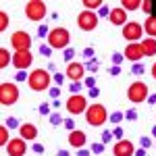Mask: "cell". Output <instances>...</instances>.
<instances>
[{"label": "cell", "mask_w": 156, "mask_h": 156, "mask_svg": "<svg viewBox=\"0 0 156 156\" xmlns=\"http://www.w3.org/2000/svg\"><path fill=\"white\" fill-rule=\"evenodd\" d=\"M69 29H65V27H54V29H50L48 37H46V44H48L52 50H67L69 46Z\"/></svg>", "instance_id": "cell-1"}, {"label": "cell", "mask_w": 156, "mask_h": 156, "mask_svg": "<svg viewBox=\"0 0 156 156\" xmlns=\"http://www.w3.org/2000/svg\"><path fill=\"white\" fill-rule=\"evenodd\" d=\"M27 83H29V87H31L34 92H44V90H48V85L52 83V77H50L48 69H36V71L29 73Z\"/></svg>", "instance_id": "cell-2"}, {"label": "cell", "mask_w": 156, "mask_h": 156, "mask_svg": "<svg viewBox=\"0 0 156 156\" xmlns=\"http://www.w3.org/2000/svg\"><path fill=\"white\" fill-rule=\"evenodd\" d=\"M83 115H85V121H87L90 125H94V127L104 125V123H106V119H108L106 108H104V104H100V102H96V104H90Z\"/></svg>", "instance_id": "cell-3"}, {"label": "cell", "mask_w": 156, "mask_h": 156, "mask_svg": "<svg viewBox=\"0 0 156 156\" xmlns=\"http://www.w3.org/2000/svg\"><path fill=\"white\" fill-rule=\"evenodd\" d=\"M46 12H48V9H46V2L44 0H29L25 4V17L29 21H36V23L44 21Z\"/></svg>", "instance_id": "cell-4"}, {"label": "cell", "mask_w": 156, "mask_h": 156, "mask_svg": "<svg viewBox=\"0 0 156 156\" xmlns=\"http://www.w3.org/2000/svg\"><path fill=\"white\" fill-rule=\"evenodd\" d=\"M148 96H150V92H148V85L144 81H133L129 85V90H127V98H129V102H133V104L146 102Z\"/></svg>", "instance_id": "cell-5"}, {"label": "cell", "mask_w": 156, "mask_h": 156, "mask_svg": "<svg viewBox=\"0 0 156 156\" xmlns=\"http://www.w3.org/2000/svg\"><path fill=\"white\" fill-rule=\"evenodd\" d=\"M144 36V25H140V21H127L123 25V40H127L129 44H137Z\"/></svg>", "instance_id": "cell-6"}, {"label": "cell", "mask_w": 156, "mask_h": 156, "mask_svg": "<svg viewBox=\"0 0 156 156\" xmlns=\"http://www.w3.org/2000/svg\"><path fill=\"white\" fill-rule=\"evenodd\" d=\"M19 100V90L15 83H0V106H11Z\"/></svg>", "instance_id": "cell-7"}, {"label": "cell", "mask_w": 156, "mask_h": 156, "mask_svg": "<svg viewBox=\"0 0 156 156\" xmlns=\"http://www.w3.org/2000/svg\"><path fill=\"white\" fill-rule=\"evenodd\" d=\"M77 25L83 31H94L98 27V15L94 11H81L77 15Z\"/></svg>", "instance_id": "cell-8"}, {"label": "cell", "mask_w": 156, "mask_h": 156, "mask_svg": "<svg viewBox=\"0 0 156 156\" xmlns=\"http://www.w3.org/2000/svg\"><path fill=\"white\" fill-rule=\"evenodd\" d=\"M65 106H67V110L75 117V115H81V112L87 110V100H85V96H81V94H71Z\"/></svg>", "instance_id": "cell-9"}, {"label": "cell", "mask_w": 156, "mask_h": 156, "mask_svg": "<svg viewBox=\"0 0 156 156\" xmlns=\"http://www.w3.org/2000/svg\"><path fill=\"white\" fill-rule=\"evenodd\" d=\"M11 44L15 52H25V50L31 48V36L27 31H15L11 36Z\"/></svg>", "instance_id": "cell-10"}, {"label": "cell", "mask_w": 156, "mask_h": 156, "mask_svg": "<svg viewBox=\"0 0 156 156\" xmlns=\"http://www.w3.org/2000/svg\"><path fill=\"white\" fill-rule=\"evenodd\" d=\"M31 62H34V56H31L29 50H25V52H15V54H12V67H15L17 71H27V69L31 67Z\"/></svg>", "instance_id": "cell-11"}, {"label": "cell", "mask_w": 156, "mask_h": 156, "mask_svg": "<svg viewBox=\"0 0 156 156\" xmlns=\"http://www.w3.org/2000/svg\"><path fill=\"white\" fill-rule=\"evenodd\" d=\"M65 75H67V79H71V83H75V81H83L85 77V67L81 65V62H69L67 65V71H65Z\"/></svg>", "instance_id": "cell-12"}, {"label": "cell", "mask_w": 156, "mask_h": 156, "mask_svg": "<svg viewBox=\"0 0 156 156\" xmlns=\"http://www.w3.org/2000/svg\"><path fill=\"white\" fill-rule=\"evenodd\" d=\"M27 152V142L23 137H15L6 144V154L9 156H25Z\"/></svg>", "instance_id": "cell-13"}, {"label": "cell", "mask_w": 156, "mask_h": 156, "mask_svg": "<svg viewBox=\"0 0 156 156\" xmlns=\"http://www.w3.org/2000/svg\"><path fill=\"white\" fill-rule=\"evenodd\" d=\"M112 154L115 156H133L135 154V148L129 140H119L117 144L112 146Z\"/></svg>", "instance_id": "cell-14"}, {"label": "cell", "mask_w": 156, "mask_h": 156, "mask_svg": "<svg viewBox=\"0 0 156 156\" xmlns=\"http://www.w3.org/2000/svg\"><path fill=\"white\" fill-rule=\"evenodd\" d=\"M123 56L129 58L131 62H137L140 58H144V52H142L140 42H137V44H127V46H125V52H123Z\"/></svg>", "instance_id": "cell-15"}, {"label": "cell", "mask_w": 156, "mask_h": 156, "mask_svg": "<svg viewBox=\"0 0 156 156\" xmlns=\"http://www.w3.org/2000/svg\"><path fill=\"white\" fill-rule=\"evenodd\" d=\"M108 19H110L112 25H125L127 23V11H125L123 6H115V9H110Z\"/></svg>", "instance_id": "cell-16"}, {"label": "cell", "mask_w": 156, "mask_h": 156, "mask_svg": "<svg viewBox=\"0 0 156 156\" xmlns=\"http://www.w3.org/2000/svg\"><path fill=\"white\" fill-rule=\"evenodd\" d=\"M19 137H23L25 142L36 140L37 137V127L34 125V123H23V125L19 127Z\"/></svg>", "instance_id": "cell-17"}, {"label": "cell", "mask_w": 156, "mask_h": 156, "mask_svg": "<svg viewBox=\"0 0 156 156\" xmlns=\"http://www.w3.org/2000/svg\"><path fill=\"white\" fill-rule=\"evenodd\" d=\"M87 142V137H85L83 131H79V129H75V131H69V146L73 148H77V150H81Z\"/></svg>", "instance_id": "cell-18"}, {"label": "cell", "mask_w": 156, "mask_h": 156, "mask_svg": "<svg viewBox=\"0 0 156 156\" xmlns=\"http://www.w3.org/2000/svg\"><path fill=\"white\" fill-rule=\"evenodd\" d=\"M140 46H142L144 56H156V40L154 37H146V40H142Z\"/></svg>", "instance_id": "cell-19"}, {"label": "cell", "mask_w": 156, "mask_h": 156, "mask_svg": "<svg viewBox=\"0 0 156 156\" xmlns=\"http://www.w3.org/2000/svg\"><path fill=\"white\" fill-rule=\"evenodd\" d=\"M144 31L148 34V37H154V40H156V15H154V12H152V15L146 19Z\"/></svg>", "instance_id": "cell-20"}, {"label": "cell", "mask_w": 156, "mask_h": 156, "mask_svg": "<svg viewBox=\"0 0 156 156\" xmlns=\"http://www.w3.org/2000/svg\"><path fill=\"white\" fill-rule=\"evenodd\" d=\"M9 65H12V54L6 48H0V69L4 71Z\"/></svg>", "instance_id": "cell-21"}, {"label": "cell", "mask_w": 156, "mask_h": 156, "mask_svg": "<svg viewBox=\"0 0 156 156\" xmlns=\"http://www.w3.org/2000/svg\"><path fill=\"white\" fill-rule=\"evenodd\" d=\"M121 6H123L125 11H137V9L142 6V2H140V0H123Z\"/></svg>", "instance_id": "cell-22"}, {"label": "cell", "mask_w": 156, "mask_h": 156, "mask_svg": "<svg viewBox=\"0 0 156 156\" xmlns=\"http://www.w3.org/2000/svg\"><path fill=\"white\" fill-rule=\"evenodd\" d=\"M83 6H85V11H94L98 6H104V2L102 0H83Z\"/></svg>", "instance_id": "cell-23"}, {"label": "cell", "mask_w": 156, "mask_h": 156, "mask_svg": "<svg viewBox=\"0 0 156 156\" xmlns=\"http://www.w3.org/2000/svg\"><path fill=\"white\" fill-rule=\"evenodd\" d=\"M9 142H11V137H9V131H6V125H2V127H0V146L6 148Z\"/></svg>", "instance_id": "cell-24"}, {"label": "cell", "mask_w": 156, "mask_h": 156, "mask_svg": "<svg viewBox=\"0 0 156 156\" xmlns=\"http://www.w3.org/2000/svg\"><path fill=\"white\" fill-rule=\"evenodd\" d=\"M6 27H9V15L2 11V12H0V31H4Z\"/></svg>", "instance_id": "cell-25"}, {"label": "cell", "mask_w": 156, "mask_h": 156, "mask_svg": "<svg viewBox=\"0 0 156 156\" xmlns=\"http://www.w3.org/2000/svg\"><path fill=\"white\" fill-rule=\"evenodd\" d=\"M108 119H110V123H117V125H119L121 121L125 119V115H123V112H112V115H110Z\"/></svg>", "instance_id": "cell-26"}, {"label": "cell", "mask_w": 156, "mask_h": 156, "mask_svg": "<svg viewBox=\"0 0 156 156\" xmlns=\"http://www.w3.org/2000/svg\"><path fill=\"white\" fill-rule=\"evenodd\" d=\"M6 127H9V129H19L21 125H19V121L15 119V117H9V119H6Z\"/></svg>", "instance_id": "cell-27"}, {"label": "cell", "mask_w": 156, "mask_h": 156, "mask_svg": "<svg viewBox=\"0 0 156 156\" xmlns=\"http://www.w3.org/2000/svg\"><path fill=\"white\" fill-rule=\"evenodd\" d=\"M48 34H50V29L44 23H40V27H37V36L40 37H48Z\"/></svg>", "instance_id": "cell-28"}, {"label": "cell", "mask_w": 156, "mask_h": 156, "mask_svg": "<svg viewBox=\"0 0 156 156\" xmlns=\"http://www.w3.org/2000/svg\"><path fill=\"white\" fill-rule=\"evenodd\" d=\"M142 11L148 12V17L152 15V2H150V0H142Z\"/></svg>", "instance_id": "cell-29"}, {"label": "cell", "mask_w": 156, "mask_h": 156, "mask_svg": "<svg viewBox=\"0 0 156 156\" xmlns=\"http://www.w3.org/2000/svg\"><path fill=\"white\" fill-rule=\"evenodd\" d=\"M50 123L56 127V125H60V123H62V117H60L58 112H52V115H50Z\"/></svg>", "instance_id": "cell-30"}, {"label": "cell", "mask_w": 156, "mask_h": 156, "mask_svg": "<svg viewBox=\"0 0 156 156\" xmlns=\"http://www.w3.org/2000/svg\"><path fill=\"white\" fill-rule=\"evenodd\" d=\"M131 73H133V75H142V73H144V65H140V62H133Z\"/></svg>", "instance_id": "cell-31"}, {"label": "cell", "mask_w": 156, "mask_h": 156, "mask_svg": "<svg viewBox=\"0 0 156 156\" xmlns=\"http://www.w3.org/2000/svg\"><path fill=\"white\" fill-rule=\"evenodd\" d=\"M125 119H129V121H137V110H135V108H129V110L125 112Z\"/></svg>", "instance_id": "cell-32"}, {"label": "cell", "mask_w": 156, "mask_h": 156, "mask_svg": "<svg viewBox=\"0 0 156 156\" xmlns=\"http://www.w3.org/2000/svg\"><path fill=\"white\" fill-rule=\"evenodd\" d=\"M37 110H40V115H52V112H50V104L48 102H44V104H40V108H37Z\"/></svg>", "instance_id": "cell-33"}, {"label": "cell", "mask_w": 156, "mask_h": 156, "mask_svg": "<svg viewBox=\"0 0 156 156\" xmlns=\"http://www.w3.org/2000/svg\"><path fill=\"white\" fill-rule=\"evenodd\" d=\"M92 152H94V154H102V152H104V144H102V142L92 144Z\"/></svg>", "instance_id": "cell-34"}, {"label": "cell", "mask_w": 156, "mask_h": 156, "mask_svg": "<svg viewBox=\"0 0 156 156\" xmlns=\"http://www.w3.org/2000/svg\"><path fill=\"white\" fill-rule=\"evenodd\" d=\"M73 56H75V50H73V48H67V50H65V60H67V65H69V62H73Z\"/></svg>", "instance_id": "cell-35"}, {"label": "cell", "mask_w": 156, "mask_h": 156, "mask_svg": "<svg viewBox=\"0 0 156 156\" xmlns=\"http://www.w3.org/2000/svg\"><path fill=\"white\" fill-rule=\"evenodd\" d=\"M65 77H67V75H62V73H54V83H56V87H58V85H62Z\"/></svg>", "instance_id": "cell-36"}, {"label": "cell", "mask_w": 156, "mask_h": 156, "mask_svg": "<svg viewBox=\"0 0 156 156\" xmlns=\"http://www.w3.org/2000/svg\"><path fill=\"white\" fill-rule=\"evenodd\" d=\"M87 67H90V71H92V73H96V71H98V60H96V58L87 60Z\"/></svg>", "instance_id": "cell-37"}, {"label": "cell", "mask_w": 156, "mask_h": 156, "mask_svg": "<svg viewBox=\"0 0 156 156\" xmlns=\"http://www.w3.org/2000/svg\"><path fill=\"white\" fill-rule=\"evenodd\" d=\"M62 125H65L69 131H75V123H73V119H65V121H62Z\"/></svg>", "instance_id": "cell-38"}, {"label": "cell", "mask_w": 156, "mask_h": 156, "mask_svg": "<svg viewBox=\"0 0 156 156\" xmlns=\"http://www.w3.org/2000/svg\"><path fill=\"white\" fill-rule=\"evenodd\" d=\"M112 137H117V140H123V127H115V131H112Z\"/></svg>", "instance_id": "cell-39"}, {"label": "cell", "mask_w": 156, "mask_h": 156, "mask_svg": "<svg viewBox=\"0 0 156 156\" xmlns=\"http://www.w3.org/2000/svg\"><path fill=\"white\" fill-rule=\"evenodd\" d=\"M83 83L87 85L90 90H92V87H96V79H94V77H85V79H83Z\"/></svg>", "instance_id": "cell-40"}, {"label": "cell", "mask_w": 156, "mask_h": 156, "mask_svg": "<svg viewBox=\"0 0 156 156\" xmlns=\"http://www.w3.org/2000/svg\"><path fill=\"white\" fill-rule=\"evenodd\" d=\"M15 79H17V81H25V79H29V75H27L25 71H19L17 75H15Z\"/></svg>", "instance_id": "cell-41"}, {"label": "cell", "mask_w": 156, "mask_h": 156, "mask_svg": "<svg viewBox=\"0 0 156 156\" xmlns=\"http://www.w3.org/2000/svg\"><path fill=\"white\" fill-rule=\"evenodd\" d=\"M112 62H115V65L119 67L121 62H123V54H119V52H115V54H112Z\"/></svg>", "instance_id": "cell-42"}, {"label": "cell", "mask_w": 156, "mask_h": 156, "mask_svg": "<svg viewBox=\"0 0 156 156\" xmlns=\"http://www.w3.org/2000/svg\"><path fill=\"white\" fill-rule=\"evenodd\" d=\"M79 90H81V81H75V83H71V94H79Z\"/></svg>", "instance_id": "cell-43"}, {"label": "cell", "mask_w": 156, "mask_h": 156, "mask_svg": "<svg viewBox=\"0 0 156 156\" xmlns=\"http://www.w3.org/2000/svg\"><path fill=\"white\" fill-rule=\"evenodd\" d=\"M112 140V131H104L102 133V144H108Z\"/></svg>", "instance_id": "cell-44"}, {"label": "cell", "mask_w": 156, "mask_h": 156, "mask_svg": "<svg viewBox=\"0 0 156 156\" xmlns=\"http://www.w3.org/2000/svg\"><path fill=\"white\" fill-rule=\"evenodd\" d=\"M83 56H85L87 60H92V58H94V48H85V50H83Z\"/></svg>", "instance_id": "cell-45"}, {"label": "cell", "mask_w": 156, "mask_h": 156, "mask_svg": "<svg viewBox=\"0 0 156 156\" xmlns=\"http://www.w3.org/2000/svg\"><path fill=\"white\" fill-rule=\"evenodd\" d=\"M40 52H42L44 56H50V52H52V48H50L48 44H46V46H40Z\"/></svg>", "instance_id": "cell-46"}, {"label": "cell", "mask_w": 156, "mask_h": 156, "mask_svg": "<svg viewBox=\"0 0 156 156\" xmlns=\"http://www.w3.org/2000/svg\"><path fill=\"white\" fill-rule=\"evenodd\" d=\"M106 15H110V9L104 4V6H100V15H98V17H106Z\"/></svg>", "instance_id": "cell-47"}, {"label": "cell", "mask_w": 156, "mask_h": 156, "mask_svg": "<svg viewBox=\"0 0 156 156\" xmlns=\"http://www.w3.org/2000/svg\"><path fill=\"white\" fill-rule=\"evenodd\" d=\"M31 150H34L36 154H42V152H44V146H42V144H34V146H31Z\"/></svg>", "instance_id": "cell-48"}, {"label": "cell", "mask_w": 156, "mask_h": 156, "mask_svg": "<svg viewBox=\"0 0 156 156\" xmlns=\"http://www.w3.org/2000/svg\"><path fill=\"white\" fill-rule=\"evenodd\" d=\"M140 144H142V148H144V150H146L148 146L152 144V140H150V137H142V140H140Z\"/></svg>", "instance_id": "cell-49"}, {"label": "cell", "mask_w": 156, "mask_h": 156, "mask_svg": "<svg viewBox=\"0 0 156 156\" xmlns=\"http://www.w3.org/2000/svg\"><path fill=\"white\" fill-rule=\"evenodd\" d=\"M50 96L54 98V100H58V96H60V87H54V90H50Z\"/></svg>", "instance_id": "cell-50"}, {"label": "cell", "mask_w": 156, "mask_h": 156, "mask_svg": "<svg viewBox=\"0 0 156 156\" xmlns=\"http://www.w3.org/2000/svg\"><path fill=\"white\" fill-rule=\"evenodd\" d=\"M98 94H100V90H98V87H92V90H90V96H92V98H96Z\"/></svg>", "instance_id": "cell-51"}, {"label": "cell", "mask_w": 156, "mask_h": 156, "mask_svg": "<svg viewBox=\"0 0 156 156\" xmlns=\"http://www.w3.org/2000/svg\"><path fill=\"white\" fill-rule=\"evenodd\" d=\"M146 102H150V104H156V94H150V96H148V100H146Z\"/></svg>", "instance_id": "cell-52"}, {"label": "cell", "mask_w": 156, "mask_h": 156, "mask_svg": "<svg viewBox=\"0 0 156 156\" xmlns=\"http://www.w3.org/2000/svg\"><path fill=\"white\" fill-rule=\"evenodd\" d=\"M119 73H121V69H119V67H117V65H115V67L110 69V75H119Z\"/></svg>", "instance_id": "cell-53"}, {"label": "cell", "mask_w": 156, "mask_h": 156, "mask_svg": "<svg viewBox=\"0 0 156 156\" xmlns=\"http://www.w3.org/2000/svg\"><path fill=\"white\" fill-rule=\"evenodd\" d=\"M133 156H146V150L144 148H140V150H135V154Z\"/></svg>", "instance_id": "cell-54"}, {"label": "cell", "mask_w": 156, "mask_h": 156, "mask_svg": "<svg viewBox=\"0 0 156 156\" xmlns=\"http://www.w3.org/2000/svg\"><path fill=\"white\" fill-rule=\"evenodd\" d=\"M77 156H90V150H83V148H81V150L77 152Z\"/></svg>", "instance_id": "cell-55"}, {"label": "cell", "mask_w": 156, "mask_h": 156, "mask_svg": "<svg viewBox=\"0 0 156 156\" xmlns=\"http://www.w3.org/2000/svg\"><path fill=\"white\" fill-rule=\"evenodd\" d=\"M58 156H71V154H69L67 150H60V152H58Z\"/></svg>", "instance_id": "cell-56"}, {"label": "cell", "mask_w": 156, "mask_h": 156, "mask_svg": "<svg viewBox=\"0 0 156 156\" xmlns=\"http://www.w3.org/2000/svg\"><path fill=\"white\" fill-rule=\"evenodd\" d=\"M152 77H154V79H156V62H154V65H152Z\"/></svg>", "instance_id": "cell-57"}, {"label": "cell", "mask_w": 156, "mask_h": 156, "mask_svg": "<svg viewBox=\"0 0 156 156\" xmlns=\"http://www.w3.org/2000/svg\"><path fill=\"white\" fill-rule=\"evenodd\" d=\"M152 135H154V137H156V125H154V127H152Z\"/></svg>", "instance_id": "cell-58"}]
</instances>
